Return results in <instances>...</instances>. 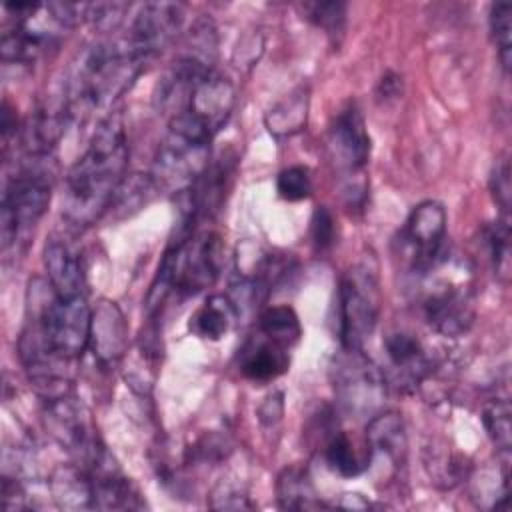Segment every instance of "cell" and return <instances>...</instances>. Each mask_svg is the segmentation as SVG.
I'll list each match as a JSON object with an SVG mask.
<instances>
[{"instance_id": "6da1fadb", "label": "cell", "mask_w": 512, "mask_h": 512, "mask_svg": "<svg viewBox=\"0 0 512 512\" xmlns=\"http://www.w3.org/2000/svg\"><path fill=\"white\" fill-rule=\"evenodd\" d=\"M128 168V140L122 118L106 116L86 152L70 166L64 180L62 216L70 226L86 228L112 206Z\"/></svg>"}, {"instance_id": "7a4b0ae2", "label": "cell", "mask_w": 512, "mask_h": 512, "mask_svg": "<svg viewBox=\"0 0 512 512\" xmlns=\"http://www.w3.org/2000/svg\"><path fill=\"white\" fill-rule=\"evenodd\" d=\"M144 68L146 64L130 50L126 40L88 46L72 66L62 98L70 120L88 118L96 110L108 108L134 84Z\"/></svg>"}, {"instance_id": "3957f363", "label": "cell", "mask_w": 512, "mask_h": 512, "mask_svg": "<svg viewBox=\"0 0 512 512\" xmlns=\"http://www.w3.org/2000/svg\"><path fill=\"white\" fill-rule=\"evenodd\" d=\"M222 264L224 244L216 232L202 230L172 238L148 292V314L154 318L156 310L174 292L192 296L212 286Z\"/></svg>"}, {"instance_id": "277c9868", "label": "cell", "mask_w": 512, "mask_h": 512, "mask_svg": "<svg viewBox=\"0 0 512 512\" xmlns=\"http://www.w3.org/2000/svg\"><path fill=\"white\" fill-rule=\"evenodd\" d=\"M6 20L2 26L0 52L4 62L32 64L86 16V4L72 2H16L2 6Z\"/></svg>"}, {"instance_id": "5b68a950", "label": "cell", "mask_w": 512, "mask_h": 512, "mask_svg": "<svg viewBox=\"0 0 512 512\" xmlns=\"http://www.w3.org/2000/svg\"><path fill=\"white\" fill-rule=\"evenodd\" d=\"M40 280L30 282L26 326L60 358L76 362L90 346L92 308L86 296H58L38 288Z\"/></svg>"}, {"instance_id": "8992f818", "label": "cell", "mask_w": 512, "mask_h": 512, "mask_svg": "<svg viewBox=\"0 0 512 512\" xmlns=\"http://www.w3.org/2000/svg\"><path fill=\"white\" fill-rule=\"evenodd\" d=\"M214 134L188 116L168 118V132L158 146L150 178L158 192L184 194L210 164Z\"/></svg>"}, {"instance_id": "52a82bcc", "label": "cell", "mask_w": 512, "mask_h": 512, "mask_svg": "<svg viewBox=\"0 0 512 512\" xmlns=\"http://www.w3.org/2000/svg\"><path fill=\"white\" fill-rule=\"evenodd\" d=\"M52 156H28V160L8 176L2 192L0 238L2 250L18 246L44 216L52 196Z\"/></svg>"}, {"instance_id": "ba28073f", "label": "cell", "mask_w": 512, "mask_h": 512, "mask_svg": "<svg viewBox=\"0 0 512 512\" xmlns=\"http://www.w3.org/2000/svg\"><path fill=\"white\" fill-rule=\"evenodd\" d=\"M380 288L376 268L362 262L350 268L338 288V336L342 348L362 350L376 330Z\"/></svg>"}, {"instance_id": "9c48e42d", "label": "cell", "mask_w": 512, "mask_h": 512, "mask_svg": "<svg viewBox=\"0 0 512 512\" xmlns=\"http://www.w3.org/2000/svg\"><path fill=\"white\" fill-rule=\"evenodd\" d=\"M330 376L338 406L346 414L354 418H372L382 406L386 396L384 374L362 350L342 348L334 358Z\"/></svg>"}, {"instance_id": "30bf717a", "label": "cell", "mask_w": 512, "mask_h": 512, "mask_svg": "<svg viewBox=\"0 0 512 512\" xmlns=\"http://www.w3.org/2000/svg\"><path fill=\"white\" fill-rule=\"evenodd\" d=\"M446 210L436 200L412 208L400 232V246L416 274H428L446 258Z\"/></svg>"}, {"instance_id": "8fae6325", "label": "cell", "mask_w": 512, "mask_h": 512, "mask_svg": "<svg viewBox=\"0 0 512 512\" xmlns=\"http://www.w3.org/2000/svg\"><path fill=\"white\" fill-rule=\"evenodd\" d=\"M184 24V4L146 2L134 16L128 36L130 50L144 62H152L178 36Z\"/></svg>"}, {"instance_id": "7c38bea8", "label": "cell", "mask_w": 512, "mask_h": 512, "mask_svg": "<svg viewBox=\"0 0 512 512\" xmlns=\"http://www.w3.org/2000/svg\"><path fill=\"white\" fill-rule=\"evenodd\" d=\"M328 150L348 180H356L362 174L370 158V136L356 104L344 106L334 116L328 128Z\"/></svg>"}, {"instance_id": "4fadbf2b", "label": "cell", "mask_w": 512, "mask_h": 512, "mask_svg": "<svg viewBox=\"0 0 512 512\" xmlns=\"http://www.w3.org/2000/svg\"><path fill=\"white\" fill-rule=\"evenodd\" d=\"M234 98V86L230 80L210 70L194 82V86L186 92L178 108L168 118L184 114L216 134L226 124L234 108Z\"/></svg>"}, {"instance_id": "5bb4252c", "label": "cell", "mask_w": 512, "mask_h": 512, "mask_svg": "<svg viewBox=\"0 0 512 512\" xmlns=\"http://www.w3.org/2000/svg\"><path fill=\"white\" fill-rule=\"evenodd\" d=\"M426 322L446 338L464 336L474 324V302L460 284H440L428 292L422 304Z\"/></svg>"}, {"instance_id": "9a60e30c", "label": "cell", "mask_w": 512, "mask_h": 512, "mask_svg": "<svg viewBox=\"0 0 512 512\" xmlns=\"http://www.w3.org/2000/svg\"><path fill=\"white\" fill-rule=\"evenodd\" d=\"M128 326L116 302L100 300L92 310L90 348L104 368H114L126 352Z\"/></svg>"}, {"instance_id": "2e32d148", "label": "cell", "mask_w": 512, "mask_h": 512, "mask_svg": "<svg viewBox=\"0 0 512 512\" xmlns=\"http://www.w3.org/2000/svg\"><path fill=\"white\" fill-rule=\"evenodd\" d=\"M48 282L58 296H86V272L82 254L60 236L48 238L42 252Z\"/></svg>"}, {"instance_id": "e0dca14e", "label": "cell", "mask_w": 512, "mask_h": 512, "mask_svg": "<svg viewBox=\"0 0 512 512\" xmlns=\"http://www.w3.org/2000/svg\"><path fill=\"white\" fill-rule=\"evenodd\" d=\"M290 366L288 348L266 338L262 332L250 336L238 350V370L252 382H272Z\"/></svg>"}, {"instance_id": "ac0fdd59", "label": "cell", "mask_w": 512, "mask_h": 512, "mask_svg": "<svg viewBox=\"0 0 512 512\" xmlns=\"http://www.w3.org/2000/svg\"><path fill=\"white\" fill-rule=\"evenodd\" d=\"M384 350L398 378V386L414 388L430 372V360L422 342L404 330L392 332L384 340Z\"/></svg>"}, {"instance_id": "d6986e66", "label": "cell", "mask_w": 512, "mask_h": 512, "mask_svg": "<svg viewBox=\"0 0 512 512\" xmlns=\"http://www.w3.org/2000/svg\"><path fill=\"white\" fill-rule=\"evenodd\" d=\"M370 462L386 460L392 470H398L406 458V432L398 412H382L370 418L366 428Z\"/></svg>"}, {"instance_id": "ffe728a7", "label": "cell", "mask_w": 512, "mask_h": 512, "mask_svg": "<svg viewBox=\"0 0 512 512\" xmlns=\"http://www.w3.org/2000/svg\"><path fill=\"white\" fill-rule=\"evenodd\" d=\"M70 116L60 102L58 106H44L36 110L22 128V146L28 156H52L60 136L66 130Z\"/></svg>"}, {"instance_id": "44dd1931", "label": "cell", "mask_w": 512, "mask_h": 512, "mask_svg": "<svg viewBox=\"0 0 512 512\" xmlns=\"http://www.w3.org/2000/svg\"><path fill=\"white\" fill-rule=\"evenodd\" d=\"M238 318L234 300L226 294H212L206 302L190 316L188 330L202 340H220L232 328Z\"/></svg>"}, {"instance_id": "7402d4cb", "label": "cell", "mask_w": 512, "mask_h": 512, "mask_svg": "<svg viewBox=\"0 0 512 512\" xmlns=\"http://www.w3.org/2000/svg\"><path fill=\"white\" fill-rule=\"evenodd\" d=\"M50 492L60 508H66V510L94 508L90 476L76 462L68 466H60L52 474Z\"/></svg>"}, {"instance_id": "603a6c76", "label": "cell", "mask_w": 512, "mask_h": 512, "mask_svg": "<svg viewBox=\"0 0 512 512\" xmlns=\"http://www.w3.org/2000/svg\"><path fill=\"white\" fill-rule=\"evenodd\" d=\"M324 460L330 470L344 478H354L368 470L370 448L360 450L356 442L344 430H332L324 444Z\"/></svg>"}, {"instance_id": "cb8c5ba5", "label": "cell", "mask_w": 512, "mask_h": 512, "mask_svg": "<svg viewBox=\"0 0 512 512\" xmlns=\"http://www.w3.org/2000/svg\"><path fill=\"white\" fill-rule=\"evenodd\" d=\"M308 120V88L298 86L286 94L266 116L264 124L276 138H288L298 134Z\"/></svg>"}, {"instance_id": "d4e9b609", "label": "cell", "mask_w": 512, "mask_h": 512, "mask_svg": "<svg viewBox=\"0 0 512 512\" xmlns=\"http://www.w3.org/2000/svg\"><path fill=\"white\" fill-rule=\"evenodd\" d=\"M276 500L284 510H316L324 506L316 496L308 472L298 466H290L278 476Z\"/></svg>"}, {"instance_id": "484cf974", "label": "cell", "mask_w": 512, "mask_h": 512, "mask_svg": "<svg viewBox=\"0 0 512 512\" xmlns=\"http://www.w3.org/2000/svg\"><path fill=\"white\" fill-rule=\"evenodd\" d=\"M258 332H262L266 338L290 350L300 340L302 326L294 308L280 304V306H268L260 312Z\"/></svg>"}, {"instance_id": "4316f807", "label": "cell", "mask_w": 512, "mask_h": 512, "mask_svg": "<svg viewBox=\"0 0 512 512\" xmlns=\"http://www.w3.org/2000/svg\"><path fill=\"white\" fill-rule=\"evenodd\" d=\"M482 424L494 446L508 456L512 444V426H510V404L506 398H496L484 404Z\"/></svg>"}, {"instance_id": "83f0119b", "label": "cell", "mask_w": 512, "mask_h": 512, "mask_svg": "<svg viewBox=\"0 0 512 512\" xmlns=\"http://www.w3.org/2000/svg\"><path fill=\"white\" fill-rule=\"evenodd\" d=\"M490 32L498 48L500 62L504 70L510 68V56H512V4L508 2H496L490 6Z\"/></svg>"}, {"instance_id": "f1b7e54d", "label": "cell", "mask_w": 512, "mask_h": 512, "mask_svg": "<svg viewBox=\"0 0 512 512\" xmlns=\"http://www.w3.org/2000/svg\"><path fill=\"white\" fill-rule=\"evenodd\" d=\"M308 20L322 28L332 40L344 34L346 26V4L332 0V2H310L304 6Z\"/></svg>"}, {"instance_id": "f546056e", "label": "cell", "mask_w": 512, "mask_h": 512, "mask_svg": "<svg viewBox=\"0 0 512 512\" xmlns=\"http://www.w3.org/2000/svg\"><path fill=\"white\" fill-rule=\"evenodd\" d=\"M276 192L286 202H300L312 194L310 170L302 164L288 166L276 176Z\"/></svg>"}, {"instance_id": "4dcf8cb0", "label": "cell", "mask_w": 512, "mask_h": 512, "mask_svg": "<svg viewBox=\"0 0 512 512\" xmlns=\"http://www.w3.org/2000/svg\"><path fill=\"white\" fill-rule=\"evenodd\" d=\"M486 244L498 274H508L510 264V216H500L486 228Z\"/></svg>"}, {"instance_id": "1f68e13d", "label": "cell", "mask_w": 512, "mask_h": 512, "mask_svg": "<svg viewBox=\"0 0 512 512\" xmlns=\"http://www.w3.org/2000/svg\"><path fill=\"white\" fill-rule=\"evenodd\" d=\"M126 10H130V4L126 2H96V4H86V20H90L98 30L102 32H110L114 30Z\"/></svg>"}, {"instance_id": "d6a6232c", "label": "cell", "mask_w": 512, "mask_h": 512, "mask_svg": "<svg viewBox=\"0 0 512 512\" xmlns=\"http://www.w3.org/2000/svg\"><path fill=\"white\" fill-rule=\"evenodd\" d=\"M490 190L500 206V216H510V196H512V186H510V162L508 158H498L492 174H490Z\"/></svg>"}, {"instance_id": "836d02e7", "label": "cell", "mask_w": 512, "mask_h": 512, "mask_svg": "<svg viewBox=\"0 0 512 512\" xmlns=\"http://www.w3.org/2000/svg\"><path fill=\"white\" fill-rule=\"evenodd\" d=\"M336 236V224L334 216L326 206H318L310 220V238L316 250H328L334 244Z\"/></svg>"}, {"instance_id": "e575fe53", "label": "cell", "mask_w": 512, "mask_h": 512, "mask_svg": "<svg viewBox=\"0 0 512 512\" xmlns=\"http://www.w3.org/2000/svg\"><path fill=\"white\" fill-rule=\"evenodd\" d=\"M226 452H228L226 438L216 436V434H206L188 450V460L190 462H218V460L226 458Z\"/></svg>"}, {"instance_id": "d590c367", "label": "cell", "mask_w": 512, "mask_h": 512, "mask_svg": "<svg viewBox=\"0 0 512 512\" xmlns=\"http://www.w3.org/2000/svg\"><path fill=\"white\" fill-rule=\"evenodd\" d=\"M212 508H230V510H240V508H252V504L248 502V496H244L238 490L232 488H224L220 486L214 494H212Z\"/></svg>"}, {"instance_id": "8d00e7d4", "label": "cell", "mask_w": 512, "mask_h": 512, "mask_svg": "<svg viewBox=\"0 0 512 512\" xmlns=\"http://www.w3.org/2000/svg\"><path fill=\"white\" fill-rule=\"evenodd\" d=\"M400 80H402V78H400L398 74H394V72H386V74L382 76L380 84H378V96H380V98H384V100L400 96V84H402Z\"/></svg>"}]
</instances>
